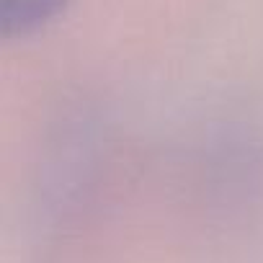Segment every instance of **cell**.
I'll return each mask as SVG.
<instances>
[{"instance_id":"cell-1","label":"cell","mask_w":263,"mask_h":263,"mask_svg":"<svg viewBox=\"0 0 263 263\" xmlns=\"http://www.w3.org/2000/svg\"><path fill=\"white\" fill-rule=\"evenodd\" d=\"M75 0H0V34L6 42L26 39L54 18H60Z\"/></svg>"}]
</instances>
